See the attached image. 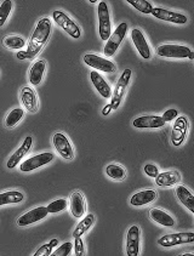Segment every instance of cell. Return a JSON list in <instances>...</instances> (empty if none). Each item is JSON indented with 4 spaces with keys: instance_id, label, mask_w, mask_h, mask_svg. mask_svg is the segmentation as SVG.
I'll list each match as a JSON object with an SVG mask.
<instances>
[{
    "instance_id": "cell-1",
    "label": "cell",
    "mask_w": 194,
    "mask_h": 256,
    "mask_svg": "<svg viewBox=\"0 0 194 256\" xmlns=\"http://www.w3.org/2000/svg\"><path fill=\"white\" fill-rule=\"evenodd\" d=\"M51 30H52V24H51L50 18L48 17H42L39 20V22L36 26V30L30 36V42H28V46L24 51H18L16 54V58L20 61L24 60H32L40 52L42 46L46 44V42L50 38Z\"/></svg>"
},
{
    "instance_id": "cell-2",
    "label": "cell",
    "mask_w": 194,
    "mask_h": 256,
    "mask_svg": "<svg viewBox=\"0 0 194 256\" xmlns=\"http://www.w3.org/2000/svg\"><path fill=\"white\" fill-rule=\"evenodd\" d=\"M128 33V24L126 22H122L118 24V27L116 28V30L110 34V36L108 38L107 42L104 45V54L106 58H112L114 54L116 52V50L120 46L122 42L124 40L125 36Z\"/></svg>"
},
{
    "instance_id": "cell-3",
    "label": "cell",
    "mask_w": 194,
    "mask_h": 256,
    "mask_svg": "<svg viewBox=\"0 0 194 256\" xmlns=\"http://www.w3.org/2000/svg\"><path fill=\"white\" fill-rule=\"evenodd\" d=\"M52 18L57 24V26H60V27H61L66 33H68V36H72L73 39H79L82 36L80 27H79L78 24H76L67 14H64V11H54Z\"/></svg>"
},
{
    "instance_id": "cell-4",
    "label": "cell",
    "mask_w": 194,
    "mask_h": 256,
    "mask_svg": "<svg viewBox=\"0 0 194 256\" xmlns=\"http://www.w3.org/2000/svg\"><path fill=\"white\" fill-rule=\"evenodd\" d=\"M97 15H98V34L100 38L104 42H107L112 34V22H110V8L106 2H100L97 8Z\"/></svg>"
},
{
    "instance_id": "cell-5",
    "label": "cell",
    "mask_w": 194,
    "mask_h": 256,
    "mask_svg": "<svg viewBox=\"0 0 194 256\" xmlns=\"http://www.w3.org/2000/svg\"><path fill=\"white\" fill-rule=\"evenodd\" d=\"M131 70L126 68L124 72L122 73V76H119V80L116 82V89H114L113 94H112V101H110V104H112V110H116L119 106H120L122 98H124L125 92H126L128 85L130 83L131 79Z\"/></svg>"
},
{
    "instance_id": "cell-6",
    "label": "cell",
    "mask_w": 194,
    "mask_h": 256,
    "mask_svg": "<svg viewBox=\"0 0 194 256\" xmlns=\"http://www.w3.org/2000/svg\"><path fill=\"white\" fill-rule=\"evenodd\" d=\"M192 50L184 45L162 44L156 48V55L164 58H188Z\"/></svg>"
},
{
    "instance_id": "cell-7",
    "label": "cell",
    "mask_w": 194,
    "mask_h": 256,
    "mask_svg": "<svg viewBox=\"0 0 194 256\" xmlns=\"http://www.w3.org/2000/svg\"><path fill=\"white\" fill-rule=\"evenodd\" d=\"M194 242L193 232H182V233H170V234L162 236L158 240L159 246L164 248H170V246H182V244H190Z\"/></svg>"
},
{
    "instance_id": "cell-8",
    "label": "cell",
    "mask_w": 194,
    "mask_h": 256,
    "mask_svg": "<svg viewBox=\"0 0 194 256\" xmlns=\"http://www.w3.org/2000/svg\"><path fill=\"white\" fill-rule=\"evenodd\" d=\"M54 158H55V156L51 152L39 153V154L34 156L32 158L26 159L24 163H21V166H20V170L22 172H33V170L38 169V168L48 166V163H51L54 160Z\"/></svg>"
},
{
    "instance_id": "cell-9",
    "label": "cell",
    "mask_w": 194,
    "mask_h": 256,
    "mask_svg": "<svg viewBox=\"0 0 194 256\" xmlns=\"http://www.w3.org/2000/svg\"><path fill=\"white\" fill-rule=\"evenodd\" d=\"M84 62L85 64L94 68V70H101V72L104 73H113L116 72V66L114 62L110 61L108 58L95 55V54H86V55L84 56Z\"/></svg>"
},
{
    "instance_id": "cell-10",
    "label": "cell",
    "mask_w": 194,
    "mask_h": 256,
    "mask_svg": "<svg viewBox=\"0 0 194 256\" xmlns=\"http://www.w3.org/2000/svg\"><path fill=\"white\" fill-rule=\"evenodd\" d=\"M188 128H190V123H188V119L184 116H178L175 119L172 132H171V142H172L174 146L178 147L184 144V140H186Z\"/></svg>"
},
{
    "instance_id": "cell-11",
    "label": "cell",
    "mask_w": 194,
    "mask_h": 256,
    "mask_svg": "<svg viewBox=\"0 0 194 256\" xmlns=\"http://www.w3.org/2000/svg\"><path fill=\"white\" fill-rule=\"evenodd\" d=\"M52 144L55 150L58 152V154L64 159H66V160H72L74 158V150L72 148V144H70V140H68V138L64 134H55L52 138Z\"/></svg>"
},
{
    "instance_id": "cell-12",
    "label": "cell",
    "mask_w": 194,
    "mask_h": 256,
    "mask_svg": "<svg viewBox=\"0 0 194 256\" xmlns=\"http://www.w3.org/2000/svg\"><path fill=\"white\" fill-rule=\"evenodd\" d=\"M48 208L46 206H36L34 209L30 210L26 214L20 216L17 218V226L18 227H27L30 226V224L39 222V221L42 220L48 216Z\"/></svg>"
},
{
    "instance_id": "cell-13",
    "label": "cell",
    "mask_w": 194,
    "mask_h": 256,
    "mask_svg": "<svg viewBox=\"0 0 194 256\" xmlns=\"http://www.w3.org/2000/svg\"><path fill=\"white\" fill-rule=\"evenodd\" d=\"M152 15L158 20H162V21L171 22L175 24H187L188 18L181 12H175V11L166 10L162 8H153Z\"/></svg>"
},
{
    "instance_id": "cell-14",
    "label": "cell",
    "mask_w": 194,
    "mask_h": 256,
    "mask_svg": "<svg viewBox=\"0 0 194 256\" xmlns=\"http://www.w3.org/2000/svg\"><path fill=\"white\" fill-rule=\"evenodd\" d=\"M131 39H132L134 45H135L136 50L138 51L140 56L144 60H150L152 54H150V48L148 45L147 40H146L144 34L142 33L141 30L138 28H134L131 30Z\"/></svg>"
},
{
    "instance_id": "cell-15",
    "label": "cell",
    "mask_w": 194,
    "mask_h": 256,
    "mask_svg": "<svg viewBox=\"0 0 194 256\" xmlns=\"http://www.w3.org/2000/svg\"><path fill=\"white\" fill-rule=\"evenodd\" d=\"M140 232L138 226L134 224L128 230L126 234V255L138 256L140 254Z\"/></svg>"
},
{
    "instance_id": "cell-16",
    "label": "cell",
    "mask_w": 194,
    "mask_h": 256,
    "mask_svg": "<svg viewBox=\"0 0 194 256\" xmlns=\"http://www.w3.org/2000/svg\"><path fill=\"white\" fill-rule=\"evenodd\" d=\"M32 144H33V138H30V136H27V138H24V141L22 142L21 146H20V148L17 150L10 158H8V160L6 163V168H8V169H15V168L20 164L21 159L30 152Z\"/></svg>"
},
{
    "instance_id": "cell-17",
    "label": "cell",
    "mask_w": 194,
    "mask_h": 256,
    "mask_svg": "<svg viewBox=\"0 0 194 256\" xmlns=\"http://www.w3.org/2000/svg\"><path fill=\"white\" fill-rule=\"evenodd\" d=\"M136 129H160L165 125L162 116H142L132 122Z\"/></svg>"
},
{
    "instance_id": "cell-18",
    "label": "cell",
    "mask_w": 194,
    "mask_h": 256,
    "mask_svg": "<svg viewBox=\"0 0 194 256\" xmlns=\"http://www.w3.org/2000/svg\"><path fill=\"white\" fill-rule=\"evenodd\" d=\"M156 198H158V193L154 190H140L130 198V204L132 206H144L153 203Z\"/></svg>"
},
{
    "instance_id": "cell-19",
    "label": "cell",
    "mask_w": 194,
    "mask_h": 256,
    "mask_svg": "<svg viewBox=\"0 0 194 256\" xmlns=\"http://www.w3.org/2000/svg\"><path fill=\"white\" fill-rule=\"evenodd\" d=\"M70 212L74 218H79L82 216L85 215V212H86V206H85V199L84 196H82V192L76 190L74 192L70 198Z\"/></svg>"
},
{
    "instance_id": "cell-20",
    "label": "cell",
    "mask_w": 194,
    "mask_h": 256,
    "mask_svg": "<svg viewBox=\"0 0 194 256\" xmlns=\"http://www.w3.org/2000/svg\"><path fill=\"white\" fill-rule=\"evenodd\" d=\"M90 79L91 82H92L95 89L98 91V94L102 96V98H108L112 96V90H110V84L104 80V76L100 74L97 70H91Z\"/></svg>"
},
{
    "instance_id": "cell-21",
    "label": "cell",
    "mask_w": 194,
    "mask_h": 256,
    "mask_svg": "<svg viewBox=\"0 0 194 256\" xmlns=\"http://www.w3.org/2000/svg\"><path fill=\"white\" fill-rule=\"evenodd\" d=\"M181 181V174L178 170H171V172H159L156 178V184L159 187H171L178 184Z\"/></svg>"
},
{
    "instance_id": "cell-22",
    "label": "cell",
    "mask_w": 194,
    "mask_h": 256,
    "mask_svg": "<svg viewBox=\"0 0 194 256\" xmlns=\"http://www.w3.org/2000/svg\"><path fill=\"white\" fill-rule=\"evenodd\" d=\"M21 102L28 112L36 113L38 110V100L32 88L26 86L21 91Z\"/></svg>"
},
{
    "instance_id": "cell-23",
    "label": "cell",
    "mask_w": 194,
    "mask_h": 256,
    "mask_svg": "<svg viewBox=\"0 0 194 256\" xmlns=\"http://www.w3.org/2000/svg\"><path fill=\"white\" fill-rule=\"evenodd\" d=\"M45 68H46V61H44V60H39V61H36L32 64L30 70V83L33 86L40 85L45 73Z\"/></svg>"
},
{
    "instance_id": "cell-24",
    "label": "cell",
    "mask_w": 194,
    "mask_h": 256,
    "mask_svg": "<svg viewBox=\"0 0 194 256\" xmlns=\"http://www.w3.org/2000/svg\"><path fill=\"white\" fill-rule=\"evenodd\" d=\"M150 216L154 222L160 224V226H164V227L175 226V218H174L171 215L168 214L166 212H164V210L162 209H158V208H153V209H150Z\"/></svg>"
},
{
    "instance_id": "cell-25",
    "label": "cell",
    "mask_w": 194,
    "mask_h": 256,
    "mask_svg": "<svg viewBox=\"0 0 194 256\" xmlns=\"http://www.w3.org/2000/svg\"><path fill=\"white\" fill-rule=\"evenodd\" d=\"M176 197L178 198V200L181 202V204H184V206L190 210V212H194V197L190 190L184 186H178L176 187Z\"/></svg>"
},
{
    "instance_id": "cell-26",
    "label": "cell",
    "mask_w": 194,
    "mask_h": 256,
    "mask_svg": "<svg viewBox=\"0 0 194 256\" xmlns=\"http://www.w3.org/2000/svg\"><path fill=\"white\" fill-rule=\"evenodd\" d=\"M24 199V193L20 190H8L0 193V206H8V204H18Z\"/></svg>"
},
{
    "instance_id": "cell-27",
    "label": "cell",
    "mask_w": 194,
    "mask_h": 256,
    "mask_svg": "<svg viewBox=\"0 0 194 256\" xmlns=\"http://www.w3.org/2000/svg\"><path fill=\"white\" fill-rule=\"evenodd\" d=\"M94 222H95V216L92 214H88L84 218H82L80 222L78 224V226L74 228L73 237L78 238V237H82V236H84L85 233L89 231L90 227L92 226Z\"/></svg>"
},
{
    "instance_id": "cell-28",
    "label": "cell",
    "mask_w": 194,
    "mask_h": 256,
    "mask_svg": "<svg viewBox=\"0 0 194 256\" xmlns=\"http://www.w3.org/2000/svg\"><path fill=\"white\" fill-rule=\"evenodd\" d=\"M106 174L116 181H122L126 178V170L119 164H110L106 168Z\"/></svg>"
},
{
    "instance_id": "cell-29",
    "label": "cell",
    "mask_w": 194,
    "mask_h": 256,
    "mask_svg": "<svg viewBox=\"0 0 194 256\" xmlns=\"http://www.w3.org/2000/svg\"><path fill=\"white\" fill-rule=\"evenodd\" d=\"M24 110L22 108H14L12 110H10V113L6 116V119H5V125L8 129H12L15 128L17 124L21 122V119L24 118Z\"/></svg>"
},
{
    "instance_id": "cell-30",
    "label": "cell",
    "mask_w": 194,
    "mask_h": 256,
    "mask_svg": "<svg viewBox=\"0 0 194 256\" xmlns=\"http://www.w3.org/2000/svg\"><path fill=\"white\" fill-rule=\"evenodd\" d=\"M2 42H4V45L8 48V49H12V50H21L26 46V40L22 38V36H5Z\"/></svg>"
},
{
    "instance_id": "cell-31",
    "label": "cell",
    "mask_w": 194,
    "mask_h": 256,
    "mask_svg": "<svg viewBox=\"0 0 194 256\" xmlns=\"http://www.w3.org/2000/svg\"><path fill=\"white\" fill-rule=\"evenodd\" d=\"M128 2H129L131 6L135 8L136 10H138L140 12L146 14V15L152 14L153 5L150 2H147V0H128Z\"/></svg>"
},
{
    "instance_id": "cell-32",
    "label": "cell",
    "mask_w": 194,
    "mask_h": 256,
    "mask_svg": "<svg viewBox=\"0 0 194 256\" xmlns=\"http://www.w3.org/2000/svg\"><path fill=\"white\" fill-rule=\"evenodd\" d=\"M68 206V200L66 198H60L56 200L51 202L50 204L46 206L48 214H57V212H64L66 208Z\"/></svg>"
},
{
    "instance_id": "cell-33",
    "label": "cell",
    "mask_w": 194,
    "mask_h": 256,
    "mask_svg": "<svg viewBox=\"0 0 194 256\" xmlns=\"http://www.w3.org/2000/svg\"><path fill=\"white\" fill-rule=\"evenodd\" d=\"M11 10H12V2H10V0H4L0 4V27H2L5 22L8 21Z\"/></svg>"
},
{
    "instance_id": "cell-34",
    "label": "cell",
    "mask_w": 194,
    "mask_h": 256,
    "mask_svg": "<svg viewBox=\"0 0 194 256\" xmlns=\"http://www.w3.org/2000/svg\"><path fill=\"white\" fill-rule=\"evenodd\" d=\"M57 246H58V240H57V238H54V240H51L48 244H44L42 248L36 250L34 256H50Z\"/></svg>"
},
{
    "instance_id": "cell-35",
    "label": "cell",
    "mask_w": 194,
    "mask_h": 256,
    "mask_svg": "<svg viewBox=\"0 0 194 256\" xmlns=\"http://www.w3.org/2000/svg\"><path fill=\"white\" fill-rule=\"evenodd\" d=\"M73 249V244L70 243V242H66V243L62 244L58 249H56L55 252H52V256H68L70 254Z\"/></svg>"
},
{
    "instance_id": "cell-36",
    "label": "cell",
    "mask_w": 194,
    "mask_h": 256,
    "mask_svg": "<svg viewBox=\"0 0 194 256\" xmlns=\"http://www.w3.org/2000/svg\"><path fill=\"white\" fill-rule=\"evenodd\" d=\"M178 116V110H175V108H170V110H165L164 114L162 116V119L165 122V123H169V122H172L174 119H176Z\"/></svg>"
},
{
    "instance_id": "cell-37",
    "label": "cell",
    "mask_w": 194,
    "mask_h": 256,
    "mask_svg": "<svg viewBox=\"0 0 194 256\" xmlns=\"http://www.w3.org/2000/svg\"><path fill=\"white\" fill-rule=\"evenodd\" d=\"M74 252H76V255L78 256H82L85 255V248H84V242H82V237H78V238H74Z\"/></svg>"
},
{
    "instance_id": "cell-38",
    "label": "cell",
    "mask_w": 194,
    "mask_h": 256,
    "mask_svg": "<svg viewBox=\"0 0 194 256\" xmlns=\"http://www.w3.org/2000/svg\"><path fill=\"white\" fill-rule=\"evenodd\" d=\"M144 170L146 175H148V176H150V178H156V176H158V174H159L158 166H154V164H146L144 168Z\"/></svg>"
},
{
    "instance_id": "cell-39",
    "label": "cell",
    "mask_w": 194,
    "mask_h": 256,
    "mask_svg": "<svg viewBox=\"0 0 194 256\" xmlns=\"http://www.w3.org/2000/svg\"><path fill=\"white\" fill-rule=\"evenodd\" d=\"M110 110H112V104H107V106H104V110H102V114L104 116H108L110 113Z\"/></svg>"
},
{
    "instance_id": "cell-40",
    "label": "cell",
    "mask_w": 194,
    "mask_h": 256,
    "mask_svg": "<svg viewBox=\"0 0 194 256\" xmlns=\"http://www.w3.org/2000/svg\"><path fill=\"white\" fill-rule=\"evenodd\" d=\"M188 58H190V61H193V60H194V51H192V52L190 54V56H188Z\"/></svg>"
},
{
    "instance_id": "cell-41",
    "label": "cell",
    "mask_w": 194,
    "mask_h": 256,
    "mask_svg": "<svg viewBox=\"0 0 194 256\" xmlns=\"http://www.w3.org/2000/svg\"><path fill=\"white\" fill-rule=\"evenodd\" d=\"M193 254H184L182 256H192Z\"/></svg>"
}]
</instances>
